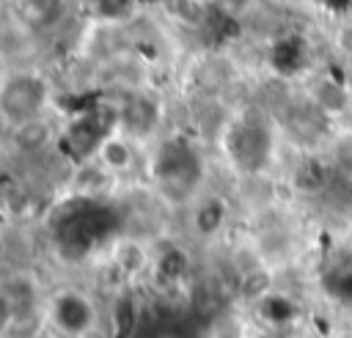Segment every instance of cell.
Returning a JSON list of instances; mask_svg holds the SVG:
<instances>
[{
  "label": "cell",
  "instance_id": "7",
  "mask_svg": "<svg viewBox=\"0 0 352 338\" xmlns=\"http://www.w3.org/2000/svg\"><path fill=\"white\" fill-rule=\"evenodd\" d=\"M327 165H330V170H336L338 176L352 181V132H341L330 140Z\"/></svg>",
  "mask_w": 352,
  "mask_h": 338
},
{
  "label": "cell",
  "instance_id": "3",
  "mask_svg": "<svg viewBox=\"0 0 352 338\" xmlns=\"http://www.w3.org/2000/svg\"><path fill=\"white\" fill-rule=\"evenodd\" d=\"M91 159L96 165H102L113 179H121V176H132L140 165V154H138V143L135 137H129L126 132L116 129V132H107L96 140L94 146V154Z\"/></svg>",
  "mask_w": 352,
  "mask_h": 338
},
{
  "label": "cell",
  "instance_id": "2",
  "mask_svg": "<svg viewBox=\"0 0 352 338\" xmlns=\"http://www.w3.org/2000/svg\"><path fill=\"white\" fill-rule=\"evenodd\" d=\"M44 316H50V322L69 338H82L96 322V311H94L91 300L74 289L52 297L44 308Z\"/></svg>",
  "mask_w": 352,
  "mask_h": 338
},
{
  "label": "cell",
  "instance_id": "1",
  "mask_svg": "<svg viewBox=\"0 0 352 338\" xmlns=\"http://www.w3.org/2000/svg\"><path fill=\"white\" fill-rule=\"evenodd\" d=\"M47 104H50V85L41 74L16 71L6 77L3 93H0V110H3L6 126L47 115Z\"/></svg>",
  "mask_w": 352,
  "mask_h": 338
},
{
  "label": "cell",
  "instance_id": "4",
  "mask_svg": "<svg viewBox=\"0 0 352 338\" xmlns=\"http://www.w3.org/2000/svg\"><path fill=\"white\" fill-rule=\"evenodd\" d=\"M6 140L11 146V151L22 159H38L44 157L55 140H58V129L52 124L50 115H38V118H30V121H22V124H14V126H6Z\"/></svg>",
  "mask_w": 352,
  "mask_h": 338
},
{
  "label": "cell",
  "instance_id": "5",
  "mask_svg": "<svg viewBox=\"0 0 352 338\" xmlns=\"http://www.w3.org/2000/svg\"><path fill=\"white\" fill-rule=\"evenodd\" d=\"M305 102L324 118H344L352 110V91L333 74H314L305 82Z\"/></svg>",
  "mask_w": 352,
  "mask_h": 338
},
{
  "label": "cell",
  "instance_id": "9",
  "mask_svg": "<svg viewBox=\"0 0 352 338\" xmlns=\"http://www.w3.org/2000/svg\"><path fill=\"white\" fill-rule=\"evenodd\" d=\"M16 3H22V5H30V3H36V0H16Z\"/></svg>",
  "mask_w": 352,
  "mask_h": 338
},
{
  "label": "cell",
  "instance_id": "6",
  "mask_svg": "<svg viewBox=\"0 0 352 338\" xmlns=\"http://www.w3.org/2000/svg\"><path fill=\"white\" fill-rule=\"evenodd\" d=\"M231 220V206L217 192H198L190 209V228L198 239H214Z\"/></svg>",
  "mask_w": 352,
  "mask_h": 338
},
{
  "label": "cell",
  "instance_id": "8",
  "mask_svg": "<svg viewBox=\"0 0 352 338\" xmlns=\"http://www.w3.org/2000/svg\"><path fill=\"white\" fill-rule=\"evenodd\" d=\"M330 41H333V49H336L344 60H352V19L336 25Z\"/></svg>",
  "mask_w": 352,
  "mask_h": 338
}]
</instances>
